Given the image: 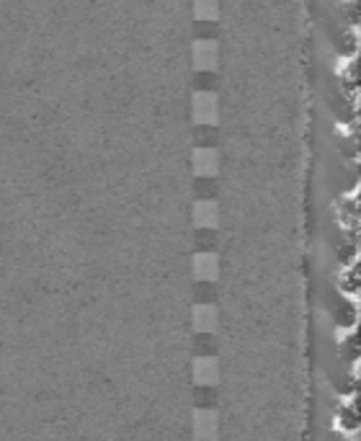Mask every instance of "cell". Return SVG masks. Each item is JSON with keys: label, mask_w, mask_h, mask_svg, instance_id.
Returning <instances> with one entry per match:
<instances>
[{"label": "cell", "mask_w": 361, "mask_h": 441, "mask_svg": "<svg viewBox=\"0 0 361 441\" xmlns=\"http://www.w3.org/2000/svg\"><path fill=\"white\" fill-rule=\"evenodd\" d=\"M191 374H194V382L202 385V387H214L217 380H220V364L214 356H199L191 364Z\"/></svg>", "instance_id": "cell-1"}, {"label": "cell", "mask_w": 361, "mask_h": 441, "mask_svg": "<svg viewBox=\"0 0 361 441\" xmlns=\"http://www.w3.org/2000/svg\"><path fill=\"white\" fill-rule=\"evenodd\" d=\"M194 119L199 124H214L217 122V98L214 93H196L194 96Z\"/></svg>", "instance_id": "cell-2"}, {"label": "cell", "mask_w": 361, "mask_h": 441, "mask_svg": "<svg viewBox=\"0 0 361 441\" xmlns=\"http://www.w3.org/2000/svg\"><path fill=\"white\" fill-rule=\"evenodd\" d=\"M196 70H214L217 67V45L211 39H199L194 45Z\"/></svg>", "instance_id": "cell-3"}, {"label": "cell", "mask_w": 361, "mask_h": 441, "mask_svg": "<svg viewBox=\"0 0 361 441\" xmlns=\"http://www.w3.org/2000/svg\"><path fill=\"white\" fill-rule=\"evenodd\" d=\"M194 436L199 441L217 439V415H214V410H196L194 413Z\"/></svg>", "instance_id": "cell-4"}, {"label": "cell", "mask_w": 361, "mask_h": 441, "mask_svg": "<svg viewBox=\"0 0 361 441\" xmlns=\"http://www.w3.org/2000/svg\"><path fill=\"white\" fill-rule=\"evenodd\" d=\"M220 274V264L214 253H196L194 256V276L199 282H214Z\"/></svg>", "instance_id": "cell-5"}, {"label": "cell", "mask_w": 361, "mask_h": 441, "mask_svg": "<svg viewBox=\"0 0 361 441\" xmlns=\"http://www.w3.org/2000/svg\"><path fill=\"white\" fill-rule=\"evenodd\" d=\"M217 152L209 147H199L194 150V170L196 176H214L217 173Z\"/></svg>", "instance_id": "cell-6"}, {"label": "cell", "mask_w": 361, "mask_h": 441, "mask_svg": "<svg viewBox=\"0 0 361 441\" xmlns=\"http://www.w3.org/2000/svg\"><path fill=\"white\" fill-rule=\"evenodd\" d=\"M191 323H194V328L199 333H211L217 328V310L211 307V305H196Z\"/></svg>", "instance_id": "cell-7"}, {"label": "cell", "mask_w": 361, "mask_h": 441, "mask_svg": "<svg viewBox=\"0 0 361 441\" xmlns=\"http://www.w3.org/2000/svg\"><path fill=\"white\" fill-rule=\"evenodd\" d=\"M217 204L214 202H196L194 204V222L196 227H217Z\"/></svg>", "instance_id": "cell-8"}, {"label": "cell", "mask_w": 361, "mask_h": 441, "mask_svg": "<svg viewBox=\"0 0 361 441\" xmlns=\"http://www.w3.org/2000/svg\"><path fill=\"white\" fill-rule=\"evenodd\" d=\"M194 13L204 21L217 18V0H194Z\"/></svg>", "instance_id": "cell-9"}]
</instances>
